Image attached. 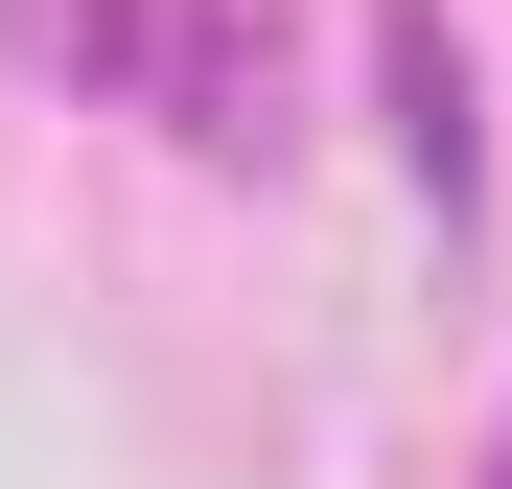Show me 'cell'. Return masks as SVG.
Returning a JSON list of instances; mask_svg holds the SVG:
<instances>
[{"label": "cell", "mask_w": 512, "mask_h": 489, "mask_svg": "<svg viewBox=\"0 0 512 489\" xmlns=\"http://www.w3.org/2000/svg\"><path fill=\"white\" fill-rule=\"evenodd\" d=\"M396 140H419V187L466 210V47L443 24H396Z\"/></svg>", "instance_id": "obj_1"}, {"label": "cell", "mask_w": 512, "mask_h": 489, "mask_svg": "<svg viewBox=\"0 0 512 489\" xmlns=\"http://www.w3.org/2000/svg\"><path fill=\"white\" fill-rule=\"evenodd\" d=\"M489 489H512V443H489Z\"/></svg>", "instance_id": "obj_2"}]
</instances>
